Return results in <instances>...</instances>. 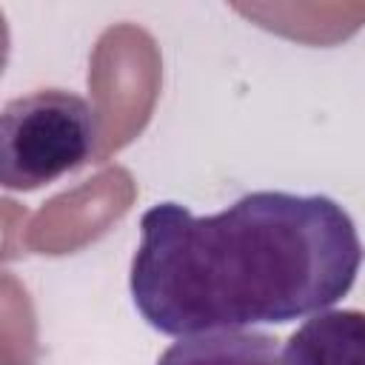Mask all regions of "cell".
Masks as SVG:
<instances>
[{
    "label": "cell",
    "instance_id": "1",
    "mask_svg": "<svg viewBox=\"0 0 365 365\" xmlns=\"http://www.w3.org/2000/svg\"><path fill=\"white\" fill-rule=\"evenodd\" d=\"M140 231L128 279L134 308L177 339L328 311L365 257L354 220L325 194L251 191L208 217L157 202Z\"/></svg>",
    "mask_w": 365,
    "mask_h": 365
},
{
    "label": "cell",
    "instance_id": "3",
    "mask_svg": "<svg viewBox=\"0 0 365 365\" xmlns=\"http://www.w3.org/2000/svg\"><path fill=\"white\" fill-rule=\"evenodd\" d=\"M282 365H365V311H319L282 348Z\"/></svg>",
    "mask_w": 365,
    "mask_h": 365
},
{
    "label": "cell",
    "instance_id": "2",
    "mask_svg": "<svg viewBox=\"0 0 365 365\" xmlns=\"http://www.w3.org/2000/svg\"><path fill=\"white\" fill-rule=\"evenodd\" d=\"M97 114L66 88H40L6 103L0 114V180L9 191H34L94 157Z\"/></svg>",
    "mask_w": 365,
    "mask_h": 365
},
{
    "label": "cell",
    "instance_id": "4",
    "mask_svg": "<svg viewBox=\"0 0 365 365\" xmlns=\"http://www.w3.org/2000/svg\"><path fill=\"white\" fill-rule=\"evenodd\" d=\"M157 365H282V348L262 331H211L180 336Z\"/></svg>",
    "mask_w": 365,
    "mask_h": 365
}]
</instances>
